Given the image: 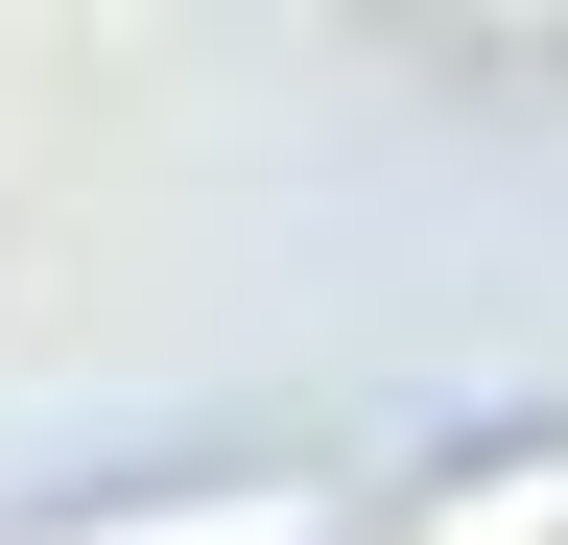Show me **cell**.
I'll return each instance as SVG.
<instances>
[{
	"label": "cell",
	"mask_w": 568,
	"mask_h": 545,
	"mask_svg": "<svg viewBox=\"0 0 568 545\" xmlns=\"http://www.w3.org/2000/svg\"><path fill=\"white\" fill-rule=\"evenodd\" d=\"M24 545H308V474H190V498H119V522H24Z\"/></svg>",
	"instance_id": "6da1fadb"
},
{
	"label": "cell",
	"mask_w": 568,
	"mask_h": 545,
	"mask_svg": "<svg viewBox=\"0 0 568 545\" xmlns=\"http://www.w3.org/2000/svg\"><path fill=\"white\" fill-rule=\"evenodd\" d=\"M403 545H568V427H521L497 474H450V498H426Z\"/></svg>",
	"instance_id": "7a4b0ae2"
}]
</instances>
